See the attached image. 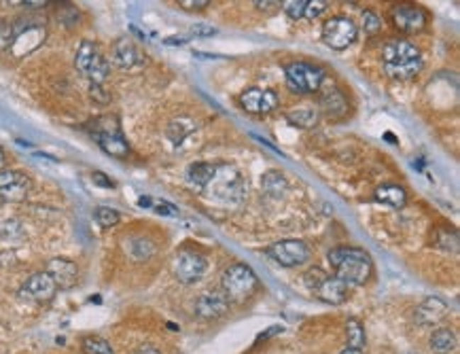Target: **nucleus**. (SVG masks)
I'll return each instance as SVG.
<instances>
[{"instance_id":"1","label":"nucleus","mask_w":460,"mask_h":354,"mask_svg":"<svg viewBox=\"0 0 460 354\" xmlns=\"http://www.w3.org/2000/svg\"><path fill=\"white\" fill-rule=\"evenodd\" d=\"M329 263L335 270V278L344 280L348 287L365 284L374 274V263L369 253L354 246H337L329 250Z\"/></svg>"},{"instance_id":"2","label":"nucleus","mask_w":460,"mask_h":354,"mask_svg":"<svg viewBox=\"0 0 460 354\" xmlns=\"http://www.w3.org/2000/svg\"><path fill=\"white\" fill-rule=\"evenodd\" d=\"M384 70L391 79L408 81L422 70V55L416 45L405 38H393L382 49Z\"/></svg>"},{"instance_id":"3","label":"nucleus","mask_w":460,"mask_h":354,"mask_svg":"<svg viewBox=\"0 0 460 354\" xmlns=\"http://www.w3.org/2000/svg\"><path fill=\"white\" fill-rule=\"evenodd\" d=\"M211 199L221 204H242L248 191V184L244 177L228 164L215 166V175L202 189Z\"/></svg>"},{"instance_id":"4","label":"nucleus","mask_w":460,"mask_h":354,"mask_svg":"<svg viewBox=\"0 0 460 354\" xmlns=\"http://www.w3.org/2000/svg\"><path fill=\"white\" fill-rule=\"evenodd\" d=\"M91 132H94L100 149L104 153H108L111 157L123 160L130 155V145L123 138L121 128H119V119L115 115H104V117H98L96 121H91Z\"/></svg>"},{"instance_id":"5","label":"nucleus","mask_w":460,"mask_h":354,"mask_svg":"<svg viewBox=\"0 0 460 354\" xmlns=\"http://www.w3.org/2000/svg\"><path fill=\"white\" fill-rule=\"evenodd\" d=\"M221 284H223V293L228 295V299L244 302L246 297H250L257 291L259 278L252 272V267H248L246 263H231L230 267L223 272Z\"/></svg>"},{"instance_id":"6","label":"nucleus","mask_w":460,"mask_h":354,"mask_svg":"<svg viewBox=\"0 0 460 354\" xmlns=\"http://www.w3.org/2000/svg\"><path fill=\"white\" fill-rule=\"evenodd\" d=\"M74 66L94 85H102L108 79V62L102 57V53L98 51L96 43H91V40H83L79 45V51H77V57H74Z\"/></svg>"},{"instance_id":"7","label":"nucleus","mask_w":460,"mask_h":354,"mask_svg":"<svg viewBox=\"0 0 460 354\" xmlns=\"http://www.w3.org/2000/svg\"><path fill=\"white\" fill-rule=\"evenodd\" d=\"M286 74V83L293 92L299 94H314L320 89L322 81H325V70L308 64V62H293L284 68Z\"/></svg>"},{"instance_id":"8","label":"nucleus","mask_w":460,"mask_h":354,"mask_svg":"<svg viewBox=\"0 0 460 354\" xmlns=\"http://www.w3.org/2000/svg\"><path fill=\"white\" fill-rule=\"evenodd\" d=\"M357 34H359L357 23L350 17H344V15L331 17L322 26V40H325L327 47H331L335 51L348 49L357 40Z\"/></svg>"},{"instance_id":"9","label":"nucleus","mask_w":460,"mask_h":354,"mask_svg":"<svg viewBox=\"0 0 460 354\" xmlns=\"http://www.w3.org/2000/svg\"><path fill=\"white\" fill-rule=\"evenodd\" d=\"M267 257L274 259L282 267H295L310 259V248L301 240H282L274 242L267 250Z\"/></svg>"},{"instance_id":"10","label":"nucleus","mask_w":460,"mask_h":354,"mask_svg":"<svg viewBox=\"0 0 460 354\" xmlns=\"http://www.w3.org/2000/svg\"><path fill=\"white\" fill-rule=\"evenodd\" d=\"M391 19L395 23V28H399L401 32L414 34L427 28L429 23V13L412 2H403V4H395L391 9Z\"/></svg>"},{"instance_id":"11","label":"nucleus","mask_w":460,"mask_h":354,"mask_svg":"<svg viewBox=\"0 0 460 354\" xmlns=\"http://www.w3.org/2000/svg\"><path fill=\"white\" fill-rule=\"evenodd\" d=\"M208 263L206 259L198 253V250H191V248H183L176 253V259H174V276L183 282V284H193L198 282L204 272H206Z\"/></svg>"},{"instance_id":"12","label":"nucleus","mask_w":460,"mask_h":354,"mask_svg":"<svg viewBox=\"0 0 460 354\" xmlns=\"http://www.w3.org/2000/svg\"><path fill=\"white\" fill-rule=\"evenodd\" d=\"M240 104L246 113H252V115H267L271 111L278 109L280 104V98L276 92L271 89H261V87H250L246 92H242L240 96Z\"/></svg>"},{"instance_id":"13","label":"nucleus","mask_w":460,"mask_h":354,"mask_svg":"<svg viewBox=\"0 0 460 354\" xmlns=\"http://www.w3.org/2000/svg\"><path fill=\"white\" fill-rule=\"evenodd\" d=\"M32 189V180L19 170H0V197L4 201H23Z\"/></svg>"},{"instance_id":"14","label":"nucleus","mask_w":460,"mask_h":354,"mask_svg":"<svg viewBox=\"0 0 460 354\" xmlns=\"http://www.w3.org/2000/svg\"><path fill=\"white\" fill-rule=\"evenodd\" d=\"M45 36H47V32H45V28L40 23H28V26L15 28V36H13V43H11L13 55H17V57L28 55L30 51H34L36 47L43 45Z\"/></svg>"},{"instance_id":"15","label":"nucleus","mask_w":460,"mask_h":354,"mask_svg":"<svg viewBox=\"0 0 460 354\" xmlns=\"http://www.w3.org/2000/svg\"><path fill=\"white\" fill-rule=\"evenodd\" d=\"M230 310V299L221 291H206L196 302V314L204 321H215L225 316Z\"/></svg>"},{"instance_id":"16","label":"nucleus","mask_w":460,"mask_h":354,"mask_svg":"<svg viewBox=\"0 0 460 354\" xmlns=\"http://www.w3.org/2000/svg\"><path fill=\"white\" fill-rule=\"evenodd\" d=\"M55 291H57V287L51 280V276L47 272H36L26 280V284L21 289V295L28 297L30 302L43 304V302H51L55 297Z\"/></svg>"},{"instance_id":"17","label":"nucleus","mask_w":460,"mask_h":354,"mask_svg":"<svg viewBox=\"0 0 460 354\" xmlns=\"http://www.w3.org/2000/svg\"><path fill=\"white\" fill-rule=\"evenodd\" d=\"M51 280L55 282L57 289H72L79 280V267L74 261L70 259H64V257H55L47 263V270H45Z\"/></svg>"},{"instance_id":"18","label":"nucleus","mask_w":460,"mask_h":354,"mask_svg":"<svg viewBox=\"0 0 460 354\" xmlns=\"http://www.w3.org/2000/svg\"><path fill=\"white\" fill-rule=\"evenodd\" d=\"M111 55H113V62H115L119 68H123V70H134V68H138V66L145 64V55H142V51L132 43V38H119V40L113 45Z\"/></svg>"},{"instance_id":"19","label":"nucleus","mask_w":460,"mask_h":354,"mask_svg":"<svg viewBox=\"0 0 460 354\" xmlns=\"http://www.w3.org/2000/svg\"><path fill=\"white\" fill-rule=\"evenodd\" d=\"M314 295H316L320 302H325V304L340 306V304L348 302V297H350V287H348L344 280L335 278V276H327V278L314 289Z\"/></svg>"},{"instance_id":"20","label":"nucleus","mask_w":460,"mask_h":354,"mask_svg":"<svg viewBox=\"0 0 460 354\" xmlns=\"http://www.w3.org/2000/svg\"><path fill=\"white\" fill-rule=\"evenodd\" d=\"M448 314V304L442 297H427L418 308H416V323L420 327H429V325H437L439 321H444Z\"/></svg>"},{"instance_id":"21","label":"nucleus","mask_w":460,"mask_h":354,"mask_svg":"<svg viewBox=\"0 0 460 354\" xmlns=\"http://www.w3.org/2000/svg\"><path fill=\"white\" fill-rule=\"evenodd\" d=\"M322 113L331 119H342L346 117L348 113V100L346 96L337 89V87H329L320 94V100H318Z\"/></svg>"},{"instance_id":"22","label":"nucleus","mask_w":460,"mask_h":354,"mask_svg":"<svg viewBox=\"0 0 460 354\" xmlns=\"http://www.w3.org/2000/svg\"><path fill=\"white\" fill-rule=\"evenodd\" d=\"M376 199L382 201L384 206H391V208H403L408 204V193L399 184H382L376 191Z\"/></svg>"},{"instance_id":"23","label":"nucleus","mask_w":460,"mask_h":354,"mask_svg":"<svg viewBox=\"0 0 460 354\" xmlns=\"http://www.w3.org/2000/svg\"><path fill=\"white\" fill-rule=\"evenodd\" d=\"M125 253L134 261H147L155 255V244L149 238H130L125 242Z\"/></svg>"},{"instance_id":"24","label":"nucleus","mask_w":460,"mask_h":354,"mask_svg":"<svg viewBox=\"0 0 460 354\" xmlns=\"http://www.w3.org/2000/svg\"><path fill=\"white\" fill-rule=\"evenodd\" d=\"M456 333L452 329H437L433 336H431V348L437 354H448L452 350H456Z\"/></svg>"},{"instance_id":"25","label":"nucleus","mask_w":460,"mask_h":354,"mask_svg":"<svg viewBox=\"0 0 460 354\" xmlns=\"http://www.w3.org/2000/svg\"><path fill=\"white\" fill-rule=\"evenodd\" d=\"M261 184H263V191H265L269 197H282V195L286 193V189H288L286 178L282 177L280 172H276V170L265 172V175H263V180H261Z\"/></svg>"},{"instance_id":"26","label":"nucleus","mask_w":460,"mask_h":354,"mask_svg":"<svg viewBox=\"0 0 460 354\" xmlns=\"http://www.w3.org/2000/svg\"><path fill=\"white\" fill-rule=\"evenodd\" d=\"M213 175H215V166H213V164L198 162V164H191V166L187 168V180H189L193 187H198V189H204L206 182L213 178Z\"/></svg>"},{"instance_id":"27","label":"nucleus","mask_w":460,"mask_h":354,"mask_svg":"<svg viewBox=\"0 0 460 354\" xmlns=\"http://www.w3.org/2000/svg\"><path fill=\"white\" fill-rule=\"evenodd\" d=\"M191 132H196V121L193 119H187V117H181V119H174L168 128V136L174 145H181Z\"/></svg>"},{"instance_id":"28","label":"nucleus","mask_w":460,"mask_h":354,"mask_svg":"<svg viewBox=\"0 0 460 354\" xmlns=\"http://www.w3.org/2000/svg\"><path fill=\"white\" fill-rule=\"evenodd\" d=\"M346 338H348V348H354V350H363L365 348V329H363L361 321L348 319V323H346Z\"/></svg>"},{"instance_id":"29","label":"nucleus","mask_w":460,"mask_h":354,"mask_svg":"<svg viewBox=\"0 0 460 354\" xmlns=\"http://www.w3.org/2000/svg\"><path fill=\"white\" fill-rule=\"evenodd\" d=\"M286 119L297 128H314L318 123V111L314 109H299L293 113H286Z\"/></svg>"},{"instance_id":"30","label":"nucleus","mask_w":460,"mask_h":354,"mask_svg":"<svg viewBox=\"0 0 460 354\" xmlns=\"http://www.w3.org/2000/svg\"><path fill=\"white\" fill-rule=\"evenodd\" d=\"M94 221L100 225V227H115L119 221H121V214L115 210V208H108V206H100L94 210Z\"/></svg>"},{"instance_id":"31","label":"nucleus","mask_w":460,"mask_h":354,"mask_svg":"<svg viewBox=\"0 0 460 354\" xmlns=\"http://www.w3.org/2000/svg\"><path fill=\"white\" fill-rule=\"evenodd\" d=\"M83 346V353L85 354H115L111 344L102 338H96V336H89V338H83L81 342Z\"/></svg>"},{"instance_id":"32","label":"nucleus","mask_w":460,"mask_h":354,"mask_svg":"<svg viewBox=\"0 0 460 354\" xmlns=\"http://www.w3.org/2000/svg\"><path fill=\"white\" fill-rule=\"evenodd\" d=\"M435 240H437V246H442L444 250L459 253V233H456V229H439Z\"/></svg>"},{"instance_id":"33","label":"nucleus","mask_w":460,"mask_h":354,"mask_svg":"<svg viewBox=\"0 0 460 354\" xmlns=\"http://www.w3.org/2000/svg\"><path fill=\"white\" fill-rule=\"evenodd\" d=\"M79 11H77V6H72V4H68V2H64L60 9H57V19L64 23V26H74V23H79Z\"/></svg>"},{"instance_id":"34","label":"nucleus","mask_w":460,"mask_h":354,"mask_svg":"<svg viewBox=\"0 0 460 354\" xmlns=\"http://www.w3.org/2000/svg\"><path fill=\"white\" fill-rule=\"evenodd\" d=\"M363 30L367 34H376V32L382 30V19H380V15L376 11H369V9L363 11Z\"/></svg>"},{"instance_id":"35","label":"nucleus","mask_w":460,"mask_h":354,"mask_svg":"<svg viewBox=\"0 0 460 354\" xmlns=\"http://www.w3.org/2000/svg\"><path fill=\"white\" fill-rule=\"evenodd\" d=\"M305 2L308 0H288L282 4L284 13L291 17V19H301L303 17V11H305Z\"/></svg>"},{"instance_id":"36","label":"nucleus","mask_w":460,"mask_h":354,"mask_svg":"<svg viewBox=\"0 0 460 354\" xmlns=\"http://www.w3.org/2000/svg\"><path fill=\"white\" fill-rule=\"evenodd\" d=\"M327 276H329V274H327V272H322L320 267H312V270H310V272L303 276V282H305V287H308V289L314 293V289H316V287H318V284H320V282H322Z\"/></svg>"},{"instance_id":"37","label":"nucleus","mask_w":460,"mask_h":354,"mask_svg":"<svg viewBox=\"0 0 460 354\" xmlns=\"http://www.w3.org/2000/svg\"><path fill=\"white\" fill-rule=\"evenodd\" d=\"M327 4H329V2H325V0H308V2H305V11H303V17H305V19L318 17L322 11H327Z\"/></svg>"},{"instance_id":"38","label":"nucleus","mask_w":460,"mask_h":354,"mask_svg":"<svg viewBox=\"0 0 460 354\" xmlns=\"http://www.w3.org/2000/svg\"><path fill=\"white\" fill-rule=\"evenodd\" d=\"M151 208L157 212V214H164V216H179V208L166 199H153Z\"/></svg>"},{"instance_id":"39","label":"nucleus","mask_w":460,"mask_h":354,"mask_svg":"<svg viewBox=\"0 0 460 354\" xmlns=\"http://www.w3.org/2000/svg\"><path fill=\"white\" fill-rule=\"evenodd\" d=\"M13 36H15V28H13V23H9V21H0V51L11 47Z\"/></svg>"},{"instance_id":"40","label":"nucleus","mask_w":460,"mask_h":354,"mask_svg":"<svg viewBox=\"0 0 460 354\" xmlns=\"http://www.w3.org/2000/svg\"><path fill=\"white\" fill-rule=\"evenodd\" d=\"M89 96H91L98 104H106V102L111 100V96L106 94V89H104L102 85H94V83H89Z\"/></svg>"},{"instance_id":"41","label":"nucleus","mask_w":460,"mask_h":354,"mask_svg":"<svg viewBox=\"0 0 460 354\" xmlns=\"http://www.w3.org/2000/svg\"><path fill=\"white\" fill-rule=\"evenodd\" d=\"M179 4L183 9H189V11H202L211 4V0H181Z\"/></svg>"},{"instance_id":"42","label":"nucleus","mask_w":460,"mask_h":354,"mask_svg":"<svg viewBox=\"0 0 460 354\" xmlns=\"http://www.w3.org/2000/svg\"><path fill=\"white\" fill-rule=\"evenodd\" d=\"M191 34H196V36H213V34H217V30H215L213 26L196 23V26L191 28Z\"/></svg>"},{"instance_id":"43","label":"nucleus","mask_w":460,"mask_h":354,"mask_svg":"<svg viewBox=\"0 0 460 354\" xmlns=\"http://www.w3.org/2000/svg\"><path fill=\"white\" fill-rule=\"evenodd\" d=\"M91 180H94L98 187H106V189H113V187H115V182L108 177H104L102 172H94V175H91Z\"/></svg>"},{"instance_id":"44","label":"nucleus","mask_w":460,"mask_h":354,"mask_svg":"<svg viewBox=\"0 0 460 354\" xmlns=\"http://www.w3.org/2000/svg\"><path fill=\"white\" fill-rule=\"evenodd\" d=\"M254 4H257V9H259V11H271V9H276L280 2H269V0L261 2V0H259V2H254Z\"/></svg>"},{"instance_id":"45","label":"nucleus","mask_w":460,"mask_h":354,"mask_svg":"<svg viewBox=\"0 0 460 354\" xmlns=\"http://www.w3.org/2000/svg\"><path fill=\"white\" fill-rule=\"evenodd\" d=\"M185 43H187V38H176V36L166 38V45H185Z\"/></svg>"},{"instance_id":"46","label":"nucleus","mask_w":460,"mask_h":354,"mask_svg":"<svg viewBox=\"0 0 460 354\" xmlns=\"http://www.w3.org/2000/svg\"><path fill=\"white\" fill-rule=\"evenodd\" d=\"M138 354H159V350H155V348H142Z\"/></svg>"},{"instance_id":"47","label":"nucleus","mask_w":460,"mask_h":354,"mask_svg":"<svg viewBox=\"0 0 460 354\" xmlns=\"http://www.w3.org/2000/svg\"><path fill=\"white\" fill-rule=\"evenodd\" d=\"M340 354H363V350H354V348H346L344 353Z\"/></svg>"},{"instance_id":"48","label":"nucleus","mask_w":460,"mask_h":354,"mask_svg":"<svg viewBox=\"0 0 460 354\" xmlns=\"http://www.w3.org/2000/svg\"><path fill=\"white\" fill-rule=\"evenodd\" d=\"M0 170H4V151L0 147Z\"/></svg>"}]
</instances>
